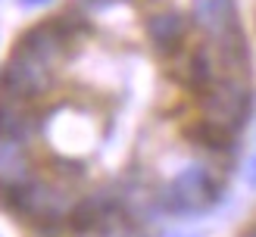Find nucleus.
<instances>
[{
	"label": "nucleus",
	"mask_w": 256,
	"mask_h": 237,
	"mask_svg": "<svg viewBox=\"0 0 256 237\" xmlns=\"http://www.w3.org/2000/svg\"><path fill=\"white\" fill-rule=\"evenodd\" d=\"M253 119L238 0H50L0 50V228L162 237L228 194Z\"/></svg>",
	"instance_id": "obj_1"
},
{
	"label": "nucleus",
	"mask_w": 256,
	"mask_h": 237,
	"mask_svg": "<svg viewBox=\"0 0 256 237\" xmlns=\"http://www.w3.org/2000/svg\"><path fill=\"white\" fill-rule=\"evenodd\" d=\"M222 237H256V206L247 212V216H240Z\"/></svg>",
	"instance_id": "obj_3"
},
{
	"label": "nucleus",
	"mask_w": 256,
	"mask_h": 237,
	"mask_svg": "<svg viewBox=\"0 0 256 237\" xmlns=\"http://www.w3.org/2000/svg\"><path fill=\"white\" fill-rule=\"evenodd\" d=\"M240 3V22L247 31V44H250V59H253V72H256V0H238Z\"/></svg>",
	"instance_id": "obj_2"
}]
</instances>
